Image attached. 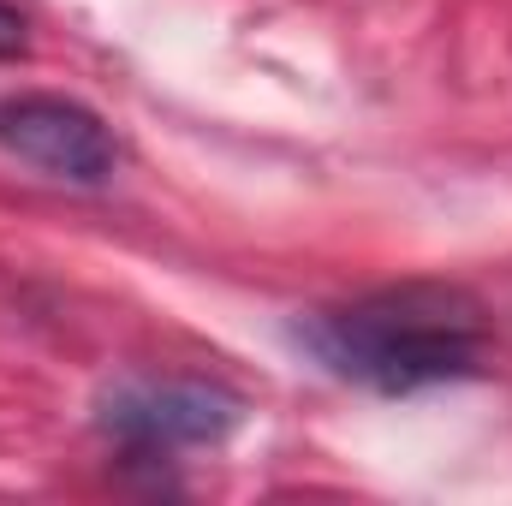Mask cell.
Masks as SVG:
<instances>
[{
	"label": "cell",
	"mask_w": 512,
	"mask_h": 506,
	"mask_svg": "<svg viewBox=\"0 0 512 506\" xmlns=\"http://www.w3.org/2000/svg\"><path fill=\"white\" fill-rule=\"evenodd\" d=\"M0 155L60 179V185H108L120 167V143H114L108 120L72 96L0 102Z\"/></svg>",
	"instance_id": "cell-3"
},
{
	"label": "cell",
	"mask_w": 512,
	"mask_h": 506,
	"mask_svg": "<svg viewBox=\"0 0 512 506\" xmlns=\"http://www.w3.org/2000/svg\"><path fill=\"white\" fill-rule=\"evenodd\" d=\"M12 54H24V12L0 0V60H12Z\"/></svg>",
	"instance_id": "cell-4"
},
{
	"label": "cell",
	"mask_w": 512,
	"mask_h": 506,
	"mask_svg": "<svg viewBox=\"0 0 512 506\" xmlns=\"http://www.w3.org/2000/svg\"><path fill=\"white\" fill-rule=\"evenodd\" d=\"M245 405L239 393L215 387V381H120L102 393V411L96 423L131 447L137 459H161V453H179V447H215L239 429Z\"/></svg>",
	"instance_id": "cell-2"
},
{
	"label": "cell",
	"mask_w": 512,
	"mask_h": 506,
	"mask_svg": "<svg viewBox=\"0 0 512 506\" xmlns=\"http://www.w3.org/2000/svg\"><path fill=\"white\" fill-rule=\"evenodd\" d=\"M483 340L489 310L459 280H393L292 322L298 352H310L328 376L387 399L483 376Z\"/></svg>",
	"instance_id": "cell-1"
}]
</instances>
